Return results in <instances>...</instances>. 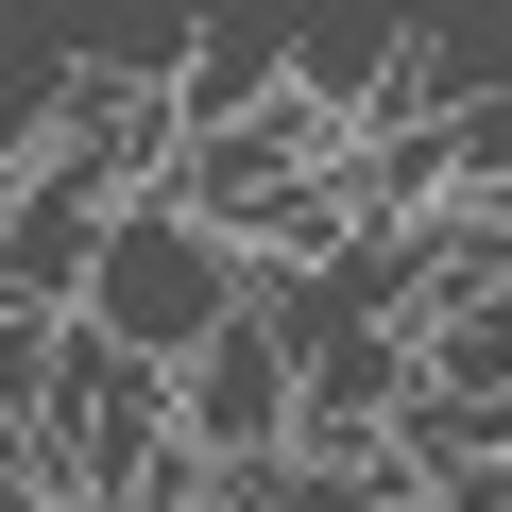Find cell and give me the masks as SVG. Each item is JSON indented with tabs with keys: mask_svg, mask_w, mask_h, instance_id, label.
Wrapping results in <instances>:
<instances>
[{
	"mask_svg": "<svg viewBox=\"0 0 512 512\" xmlns=\"http://www.w3.org/2000/svg\"><path fill=\"white\" fill-rule=\"evenodd\" d=\"M171 410H188V461H205V478H274V461L308 444V359H291L274 325H239V342H205V359L171 376Z\"/></svg>",
	"mask_w": 512,
	"mask_h": 512,
	"instance_id": "2",
	"label": "cell"
},
{
	"mask_svg": "<svg viewBox=\"0 0 512 512\" xmlns=\"http://www.w3.org/2000/svg\"><path fill=\"white\" fill-rule=\"evenodd\" d=\"M410 359H427V410H512V308L410 325Z\"/></svg>",
	"mask_w": 512,
	"mask_h": 512,
	"instance_id": "5",
	"label": "cell"
},
{
	"mask_svg": "<svg viewBox=\"0 0 512 512\" xmlns=\"http://www.w3.org/2000/svg\"><path fill=\"white\" fill-rule=\"evenodd\" d=\"M86 325H103V342H137L154 376H188L205 342H239V325H256V256L154 188V205L103 239V291H86Z\"/></svg>",
	"mask_w": 512,
	"mask_h": 512,
	"instance_id": "1",
	"label": "cell"
},
{
	"mask_svg": "<svg viewBox=\"0 0 512 512\" xmlns=\"http://www.w3.org/2000/svg\"><path fill=\"white\" fill-rule=\"evenodd\" d=\"M461 308H512V205H427L410 222V325H461Z\"/></svg>",
	"mask_w": 512,
	"mask_h": 512,
	"instance_id": "3",
	"label": "cell"
},
{
	"mask_svg": "<svg viewBox=\"0 0 512 512\" xmlns=\"http://www.w3.org/2000/svg\"><path fill=\"white\" fill-rule=\"evenodd\" d=\"M274 103H291V18H205L188 35V137L274 120Z\"/></svg>",
	"mask_w": 512,
	"mask_h": 512,
	"instance_id": "4",
	"label": "cell"
}]
</instances>
